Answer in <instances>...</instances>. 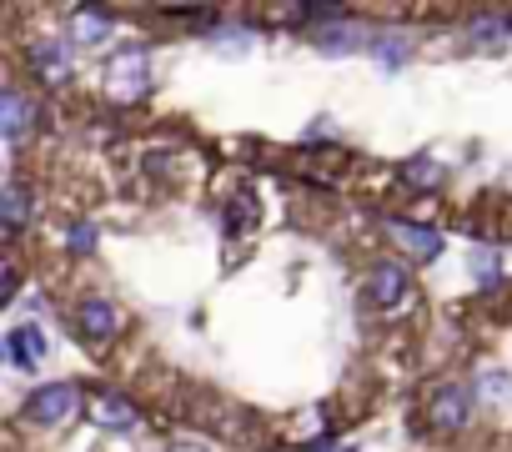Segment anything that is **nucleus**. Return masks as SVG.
<instances>
[{
	"label": "nucleus",
	"mask_w": 512,
	"mask_h": 452,
	"mask_svg": "<svg viewBox=\"0 0 512 452\" xmlns=\"http://www.w3.org/2000/svg\"><path fill=\"white\" fill-rule=\"evenodd\" d=\"M81 407V387L76 382H46L26 397V422L36 427H61L71 412Z\"/></svg>",
	"instance_id": "1"
},
{
	"label": "nucleus",
	"mask_w": 512,
	"mask_h": 452,
	"mask_svg": "<svg viewBox=\"0 0 512 452\" xmlns=\"http://www.w3.org/2000/svg\"><path fill=\"white\" fill-rule=\"evenodd\" d=\"M472 417V387L467 382H442L432 397H427V422L437 432H462Z\"/></svg>",
	"instance_id": "2"
},
{
	"label": "nucleus",
	"mask_w": 512,
	"mask_h": 452,
	"mask_svg": "<svg viewBox=\"0 0 512 452\" xmlns=\"http://www.w3.org/2000/svg\"><path fill=\"white\" fill-rule=\"evenodd\" d=\"M146 86H151L146 51H141V46L121 51V56L111 61V71H106V91H111L116 101H141V96H146Z\"/></svg>",
	"instance_id": "3"
},
{
	"label": "nucleus",
	"mask_w": 512,
	"mask_h": 452,
	"mask_svg": "<svg viewBox=\"0 0 512 452\" xmlns=\"http://www.w3.org/2000/svg\"><path fill=\"white\" fill-rule=\"evenodd\" d=\"M367 297H372L377 312H397L412 297V272L402 262H377L372 277H367Z\"/></svg>",
	"instance_id": "4"
},
{
	"label": "nucleus",
	"mask_w": 512,
	"mask_h": 452,
	"mask_svg": "<svg viewBox=\"0 0 512 452\" xmlns=\"http://www.w3.org/2000/svg\"><path fill=\"white\" fill-rule=\"evenodd\" d=\"M387 232H392V242L407 252V257H417V262H437L442 257V232L437 226H422V221H387Z\"/></svg>",
	"instance_id": "5"
},
{
	"label": "nucleus",
	"mask_w": 512,
	"mask_h": 452,
	"mask_svg": "<svg viewBox=\"0 0 512 452\" xmlns=\"http://www.w3.org/2000/svg\"><path fill=\"white\" fill-rule=\"evenodd\" d=\"M76 332H81L86 342H111V337L121 332V307L106 302V297H86V302L76 307Z\"/></svg>",
	"instance_id": "6"
},
{
	"label": "nucleus",
	"mask_w": 512,
	"mask_h": 452,
	"mask_svg": "<svg viewBox=\"0 0 512 452\" xmlns=\"http://www.w3.org/2000/svg\"><path fill=\"white\" fill-rule=\"evenodd\" d=\"M91 422L106 427V432H136V427H141V412H136V402L121 397L116 387H101L96 402H91Z\"/></svg>",
	"instance_id": "7"
},
{
	"label": "nucleus",
	"mask_w": 512,
	"mask_h": 452,
	"mask_svg": "<svg viewBox=\"0 0 512 452\" xmlns=\"http://www.w3.org/2000/svg\"><path fill=\"white\" fill-rule=\"evenodd\" d=\"M41 357H46V332L36 322H21V327L6 332V362L11 367L31 372V367H41Z\"/></svg>",
	"instance_id": "8"
},
{
	"label": "nucleus",
	"mask_w": 512,
	"mask_h": 452,
	"mask_svg": "<svg viewBox=\"0 0 512 452\" xmlns=\"http://www.w3.org/2000/svg\"><path fill=\"white\" fill-rule=\"evenodd\" d=\"M0 121H6V146L21 151V146H26V131H31V121H36V106L11 86L6 96H0Z\"/></svg>",
	"instance_id": "9"
},
{
	"label": "nucleus",
	"mask_w": 512,
	"mask_h": 452,
	"mask_svg": "<svg viewBox=\"0 0 512 452\" xmlns=\"http://www.w3.org/2000/svg\"><path fill=\"white\" fill-rule=\"evenodd\" d=\"M31 76H36L41 86H61V81L71 76V51H66L61 41L31 46Z\"/></svg>",
	"instance_id": "10"
},
{
	"label": "nucleus",
	"mask_w": 512,
	"mask_h": 452,
	"mask_svg": "<svg viewBox=\"0 0 512 452\" xmlns=\"http://www.w3.org/2000/svg\"><path fill=\"white\" fill-rule=\"evenodd\" d=\"M317 46H322L327 56H347V51H362V46H372V41L362 36L357 21H337V26H322V31H317Z\"/></svg>",
	"instance_id": "11"
},
{
	"label": "nucleus",
	"mask_w": 512,
	"mask_h": 452,
	"mask_svg": "<svg viewBox=\"0 0 512 452\" xmlns=\"http://www.w3.org/2000/svg\"><path fill=\"white\" fill-rule=\"evenodd\" d=\"M467 36H472V46H502L507 36H512V21L507 16H472V26H467Z\"/></svg>",
	"instance_id": "12"
},
{
	"label": "nucleus",
	"mask_w": 512,
	"mask_h": 452,
	"mask_svg": "<svg viewBox=\"0 0 512 452\" xmlns=\"http://www.w3.org/2000/svg\"><path fill=\"white\" fill-rule=\"evenodd\" d=\"M402 181L412 191H437L442 186V166L432 156H412V161H402Z\"/></svg>",
	"instance_id": "13"
},
{
	"label": "nucleus",
	"mask_w": 512,
	"mask_h": 452,
	"mask_svg": "<svg viewBox=\"0 0 512 452\" xmlns=\"http://www.w3.org/2000/svg\"><path fill=\"white\" fill-rule=\"evenodd\" d=\"M111 36V16L106 11H76V41L81 46H96Z\"/></svg>",
	"instance_id": "14"
},
{
	"label": "nucleus",
	"mask_w": 512,
	"mask_h": 452,
	"mask_svg": "<svg viewBox=\"0 0 512 452\" xmlns=\"http://www.w3.org/2000/svg\"><path fill=\"white\" fill-rule=\"evenodd\" d=\"M21 232H26V186L6 181V237H21Z\"/></svg>",
	"instance_id": "15"
},
{
	"label": "nucleus",
	"mask_w": 512,
	"mask_h": 452,
	"mask_svg": "<svg viewBox=\"0 0 512 452\" xmlns=\"http://www.w3.org/2000/svg\"><path fill=\"white\" fill-rule=\"evenodd\" d=\"M407 51H412V46H407L402 36H377V41H372V56L382 61V71H397V66L407 61Z\"/></svg>",
	"instance_id": "16"
},
{
	"label": "nucleus",
	"mask_w": 512,
	"mask_h": 452,
	"mask_svg": "<svg viewBox=\"0 0 512 452\" xmlns=\"http://www.w3.org/2000/svg\"><path fill=\"white\" fill-rule=\"evenodd\" d=\"M472 282H477V287H487V292L502 282V267H497V252H492V247L472 252Z\"/></svg>",
	"instance_id": "17"
},
{
	"label": "nucleus",
	"mask_w": 512,
	"mask_h": 452,
	"mask_svg": "<svg viewBox=\"0 0 512 452\" xmlns=\"http://www.w3.org/2000/svg\"><path fill=\"white\" fill-rule=\"evenodd\" d=\"M66 247L71 252H96V226L91 221H76L71 232H66Z\"/></svg>",
	"instance_id": "18"
},
{
	"label": "nucleus",
	"mask_w": 512,
	"mask_h": 452,
	"mask_svg": "<svg viewBox=\"0 0 512 452\" xmlns=\"http://www.w3.org/2000/svg\"><path fill=\"white\" fill-rule=\"evenodd\" d=\"M507 387H512V377H507V372H497V367H492V372H482V392H487L492 402H502V397H507Z\"/></svg>",
	"instance_id": "19"
},
{
	"label": "nucleus",
	"mask_w": 512,
	"mask_h": 452,
	"mask_svg": "<svg viewBox=\"0 0 512 452\" xmlns=\"http://www.w3.org/2000/svg\"><path fill=\"white\" fill-rule=\"evenodd\" d=\"M251 41H256L251 31H216V46L221 51H251Z\"/></svg>",
	"instance_id": "20"
},
{
	"label": "nucleus",
	"mask_w": 512,
	"mask_h": 452,
	"mask_svg": "<svg viewBox=\"0 0 512 452\" xmlns=\"http://www.w3.org/2000/svg\"><path fill=\"white\" fill-rule=\"evenodd\" d=\"M171 452H206V447H191V442H181V447H171Z\"/></svg>",
	"instance_id": "21"
}]
</instances>
